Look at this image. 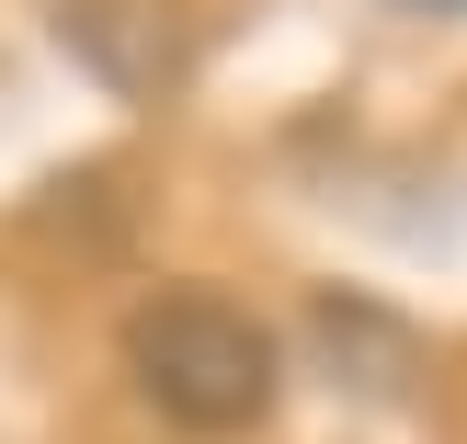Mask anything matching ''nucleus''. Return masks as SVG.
<instances>
[{
	"label": "nucleus",
	"instance_id": "nucleus-4",
	"mask_svg": "<svg viewBox=\"0 0 467 444\" xmlns=\"http://www.w3.org/2000/svg\"><path fill=\"white\" fill-rule=\"evenodd\" d=\"M433 12H456V0H433Z\"/></svg>",
	"mask_w": 467,
	"mask_h": 444
},
{
	"label": "nucleus",
	"instance_id": "nucleus-1",
	"mask_svg": "<svg viewBox=\"0 0 467 444\" xmlns=\"http://www.w3.org/2000/svg\"><path fill=\"white\" fill-rule=\"evenodd\" d=\"M126 377L171 433H251L285 399L274 331L251 308H228V296H205V285H160V296L126 308Z\"/></svg>",
	"mask_w": 467,
	"mask_h": 444
},
{
	"label": "nucleus",
	"instance_id": "nucleus-3",
	"mask_svg": "<svg viewBox=\"0 0 467 444\" xmlns=\"http://www.w3.org/2000/svg\"><path fill=\"white\" fill-rule=\"evenodd\" d=\"M308 354L331 365L354 399H410V387H422V331H410L400 308H377V296H342V285L308 296Z\"/></svg>",
	"mask_w": 467,
	"mask_h": 444
},
{
	"label": "nucleus",
	"instance_id": "nucleus-2",
	"mask_svg": "<svg viewBox=\"0 0 467 444\" xmlns=\"http://www.w3.org/2000/svg\"><path fill=\"white\" fill-rule=\"evenodd\" d=\"M46 35H57L114 103H171L182 68H194L171 0H46Z\"/></svg>",
	"mask_w": 467,
	"mask_h": 444
}]
</instances>
